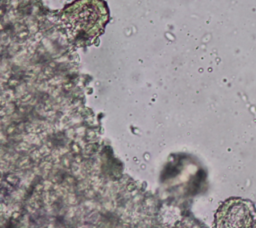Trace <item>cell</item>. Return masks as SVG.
Segmentation results:
<instances>
[{
	"label": "cell",
	"mask_w": 256,
	"mask_h": 228,
	"mask_svg": "<svg viewBox=\"0 0 256 228\" xmlns=\"http://www.w3.org/2000/svg\"><path fill=\"white\" fill-rule=\"evenodd\" d=\"M218 228H253L255 211L242 199H230L223 203L216 214Z\"/></svg>",
	"instance_id": "6da1fadb"
}]
</instances>
